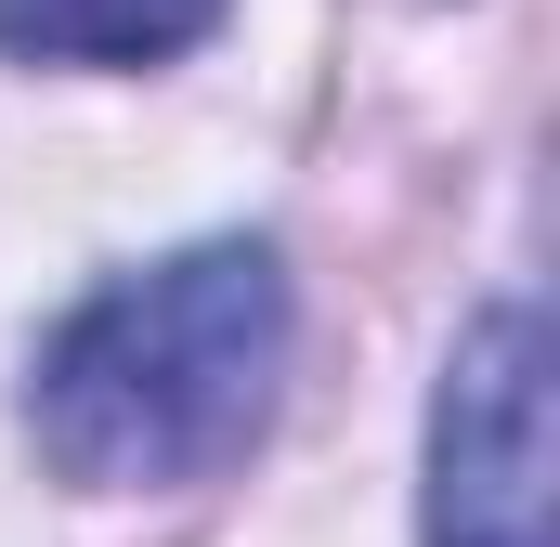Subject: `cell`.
Masks as SVG:
<instances>
[{
    "mask_svg": "<svg viewBox=\"0 0 560 547\" xmlns=\"http://www.w3.org/2000/svg\"><path fill=\"white\" fill-rule=\"evenodd\" d=\"M275 365H287L275 248L222 235V248L143 261L52 326V352H39V456L66 482H92V496L209 482L275 417Z\"/></svg>",
    "mask_w": 560,
    "mask_h": 547,
    "instance_id": "cell-1",
    "label": "cell"
},
{
    "mask_svg": "<svg viewBox=\"0 0 560 547\" xmlns=\"http://www.w3.org/2000/svg\"><path fill=\"white\" fill-rule=\"evenodd\" d=\"M430 547H548V326L522 300L456 339L430 417Z\"/></svg>",
    "mask_w": 560,
    "mask_h": 547,
    "instance_id": "cell-2",
    "label": "cell"
},
{
    "mask_svg": "<svg viewBox=\"0 0 560 547\" xmlns=\"http://www.w3.org/2000/svg\"><path fill=\"white\" fill-rule=\"evenodd\" d=\"M222 0H0V53L39 66H156L183 39H209Z\"/></svg>",
    "mask_w": 560,
    "mask_h": 547,
    "instance_id": "cell-3",
    "label": "cell"
}]
</instances>
